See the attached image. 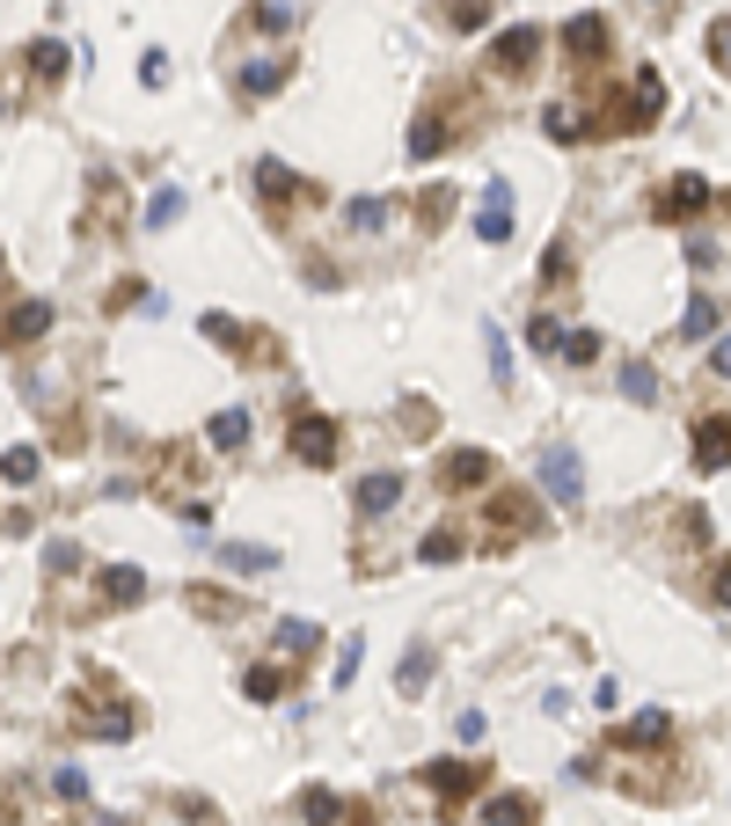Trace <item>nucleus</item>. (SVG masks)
I'll use <instances>...</instances> for the list:
<instances>
[{
  "label": "nucleus",
  "mask_w": 731,
  "mask_h": 826,
  "mask_svg": "<svg viewBox=\"0 0 731 826\" xmlns=\"http://www.w3.org/2000/svg\"><path fill=\"white\" fill-rule=\"evenodd\" d=\"M658 110H666V81H658V73L644 67V73L630 81V88H622V96H614L608 110H600V132H644V124H651Z\"/></svg>",
  "instance_id": "f257e3e1"
},
{
  "label": "nucleus",
  "mask_w": 731,
  "mask_h": 826,
  "mask_svg": "<svg viewBox=\"0 0 731 826\" xmlns=\"http://www.w3.org/2000/svg\"><path fill=\"white\" fill-rule=\"evenodd\" d=\"M535 476H541V490H549L556 505H578V498H585V468H578V454H571L563 439H549V446H541Z\"/></svg>",
  "instance_id": "f03ea898"
},
{
  "label": "nucleus",
  "mask_w": 731,
  "mask_h": 826,
  "mask_svg": "<svg viewBox=\"0 0 731 826\" xmlns=\"http://www.w3.org/2000/svg\"><path fill=\"white\" fill-rule=\"evenodd\" d=\"M286 446H292L308 468H329V462H337V424H329V417H315V410H300V417L286 424Z\"/></svg>",
  "instance_id": "7ed1b4c3"
},
{
  "label": "nucleus",
  "mask_w": 731,
  "mask_h": 826,
  "mask_svg": "<svg viewBox=\"0 0 731 826\" xmlns=\"http://www.w3.org/2000/svg\"><path fill=\"white\" fill-rule=\"evenodd\" d=\"M541 59V29L535 23H512L490 37V73H527Z\"/></svg>",
  "instance_id": "20e7f679"
},
{
  "label": "nucleus",
  "mask_w": 731,
  "mask_h": 826,
  "mask_svg": "<svg viewBox=\"0 0 731 826\" xmlns=\"http://www.w3.org/2000/svg\"><path fill=\"white\" fill-rule=\"evenodd\" d=\"M709 197H717V191H709V176H673V183L651 197V219H695Z\"/></svg>",
  "instance_id": "39448f33"
},
{
  "label": "nucleus",
  "mask_w": 731,
  "mask_h": 826,
  "mask_svg": "<svg viewBox=\"0 0 731 826\" xmlns=\"http://www.w3.org/2000/svg\"><path fill=\"white\" fill-rule=\"evenodd\" d=\"M51 322H59V308H51V300H15V308L0 315V344H15V351H23V344L45 337Z\"/></svg>",
  "instance_id": "423d86ee"
},
{
  "label": "nucleus",
  "mask_w": 731,
  "mask_h": 826,
  "mask_svg": "<svg viewBox=\"0 0 731 826\" xmlns=\"http://www.w3.org/2000/svg\"><path fill=\"white\" fill-rule=\"evenodd\" d=\"M424 776H432V790H439V804H446V812L483 790V768H476V761H424Z\"/></svg>",
  "instance_id": "0eeeda50"
},
{
  "label": "nucleus",
  "mask_w": 731,
  "mask_h": 826,
  "mask_svg": "<svg viewBox=\"0 0 731 826\" xmlns=\"http://www.w3.org/2000/svg\"><path fill=\"white\" fill-rule=\"evenodd\" d=\"M490 468H498V462H490L483 446H454V454L439 462V490H483Z\"/></svg>",
  "instance_id": "6e6552de"
},
{
  "label": "nucleus",
  "mask_w": 731,
  "mask_h": 826,
  "mask_svg": "<svg viewBox=\"0 0 731 826\" xmlns=\"http://www.w3.org/2000/svg\"><path fill=\"white\" fill-rule=\"evenodd\" d=\"M476 242H512V183H483V213H476Z\"/></svg>",
  "instance_id": "1a4fd4ad"
},
{
  "label": "nucleus",
  "mask_w": 731,
  "mask_h": 826,
  "mask_svg": "<svg viewBox=\"0 0 731 826\" xmlns=\"http://www.w3.org/2000/svg\"><path fill=\"white\" fill-rule=\"evenodd\" d=\"M490 519L505 527L498 541H512V535H541V512H535V498H527V490H505V498L490 505Z\"/></svg>",
  "instance_id": "9d476101"
},
{
  "label": "nucleus",
  "mask_w": 731,
  "mask_h": 826,
  "mask_svg": "<svg viewBox=\"0 0 731 826\" xmlns=\"http://www.w3.org/2000/svg\"><path fill=\"white\" fill-rule=\"evenodd\" d=\"M563 45H571L578 67H592V59L608 51V23H600V15H571V23H563Z\"/></svg>",
  "instance_id": "9b49d317"
},
{
  "label": "nucleus",
  "mask_w": 731,
  "mask_h": 826,
  "mask_svg": "<svg viewBox=\"0 0 731 826\" xmlns=\"http://www.w3.org/2000/svg\"><path fill=\"white\" fill-rule=\"evenodd\" d=\"M395 498H403V476H388V468H381V476H359V490H351V505H359L366 519H381Z\"/></svg>",
  "instance_id": "f8f14e48"
},
{
  "label": "nucleus",
  "mask_w": 731,
  "mask_h": 826,
  "mask_svg": "<svg viewBox=\"0 0 731 826\" xmlns=\"http://www.w3.org/2000/svg\"><path fill=\"white\" fill-rule=\"evenodd\" d=\"M256 191H264L271 205H286V197H308V183H300V176H292L278 154H264V161H256Z\"/></svg>",
  "instance_id": "ddd939ff"
},
{
  "label": "nucleus",
  "mask_w": 731,
  "mask_h": 826,
  "mask_svg": "<svg viewBox=\"0 0 731 826\" xmlns=\"http://www.w3.org/2000/svg\"><path fill=\"white\" fill-rule=\"evenodd\" d=\"M446 140H454V118H439V110H432V118L410 124V140H403V146H410V161H432V154H446Z\"/></svg>",
  "instance_id": "4468645a"
},
{
  "label": "nucleus",
  "mask_w": 731,
  "mask_h": 826,
  "mask_svg": "<svg viewBox=\"0 0 731 826\" xmlns=\"http://www.w3.org/2000/svg\"><path fill=\"white\" fill-rule=\"evenodd\" d=\"M535 812H541V804L527 798V790H505V798L483 804V826H535Z\"/></svg>",
  "instance_id": "2eb2a0df"
},
{
  "label": "nucleus",
  "mask_w": 731,
  "mask_h": 826,
  "mask_svg": "<svg viewBox=\"0 0 731 826\" xmlns=\"http://www.w3.org/2000/svg\"><path fill=\"white\" fill-rule=\"evenodd\" d=\"M695 462H703V476H724V417L717 410L695 424Z\"/></svg>",
  "instance_id": "dca6fc26"
},
{
  "label": "nucleus",
  "mask_w": 731,
  "mask_h": 826,
  "mask_svg": "<svg viewBox=\"0 0 731 826\" xmlns=\"http://www.w3.org/2000/svg\"><path fill=\"white\" fill-rule=\"evenodd\" d=\"M286 81H292L286 59H242V88H249V96H278Z\"/></svg>",
  "instance_id": "f3484780"
},
{
  "label": "nucleus",
  "mask_w": 731,
  "mask_h": 826,
  "mask_svg": "<svg viewBox=\"0 0 731 826\" xmlns=\"http://www.w3.org/2000/svg\"><path fill=\"white\" fill-rule=\"evenodd\" d=\"M300 819L308 826H344V798L322 790V782H308V790H300Z\"/></svg>",
  "instance_id": "a211bd4d"
},
{
  "label": "nucleus",
  "mask_w": 731,
  "mask_h": 826,
  "mask_svg": "<svg viewBox=\"0 0 731 826\" xmlns=\"http://www.w3.org/2000/svg\"><path fill=\"white\" fill-rule=\"evenodd\" d=\"M103 592H110L118 608H132V600H146V571L140 563H110V571H103Z\"/></svg>",
  "instance_id": "6ab92c4d"
},
{
  "label": "nucleus",
  "mask_w": 731,
  "mask_h": 826,
  "mask_svg": "<svg viewBox=\"0 0 731 826\" xmlns=\"http://www.w3.org/2000/svg\"><path fill=\"white\" fill-rule=\"evenodd\" d=\"M666 731H673V717H666V709H644V717H630L614 739H622V746H658Z\"/></svg>",
  "instance_id": "aec40b11"
},
{
  "label": "nucleus",
  "mask_w": 731,
  "mask_h": 826,
  "mask_svg": "<svg viewBox=\"0 0 731 826\" xmlns=\"http://www.w3.org/2000/svg\"><path fill=\"white\" fill-rule=\"evenodd\" d=\"M37 468H45V454H37V446H8V454H0V483H37Z\"/></svg>",
  "instance_id": "412c9836"
},
{
  "label": "nucleus",
  "mask_w": 731,
  "mask_h": 826,
  "mask_svg": "<svg viewBox=\"0 0 731 826\" xmlns=\"http://www.w3.org/2000/svg\"><path fill=\"white\" fill-rule=\"evenodd\" d=\"M219 563H227V571H278V549H256V541H227V549H219Z\"/></svg>",
  "instance_id": "4be33fe9"
},
{
  "label": "nucleus",
  "mask_w": 731,
  "mask_h": 826,
  "mask_svg": "<svg viewBox=\"0 0 731 826\" xmlns=\"http://www.w3.org/2000/svg\"><path fill=\"white\" fill-rule=\"evenodd\" d=\"M483 351H490V381H498V388H512V344H505V330H498V322H483Z\"/></svg>",
  "instance_id": "5701e85b"
},
{
  "label": "nucleus",
  "mask_w": 731,
  "mask_h": 826,
  "mask_svg": "<svg viewBox=\"0 0 731 826\" xmlns=\"http://www.w3.org/2000/svg\"><path fill=\"white\" fill-rule=\"evenodd\" d=\"M213 446H219V454L249 446V410H219V417H213Z\"/></svg>",
  "instance_id": "b1692460"
},
{
  "label": "nucleus",
  "mask_w": 731,
  "mask_h": 826,
  "mask_svg": "<svg viewBox=\"0 0 731 826\" xmlns=\"http://www.w3.org/2000/svg\"><path fill=\"white\" fill-rule=\"evenodd\" d=\"M344 227H359V235L388 227V197H351V205H344Z\"/></svg>",
  "instance_id": "393cba45"
},
{
  "label": "nucleus",
  "mask_w": 731,
  "mask_h": 826,
  "mask_svg": "<svg viewBox=\"0 0 731 826\" xmlns=\"http://www.w3.org/2000/svg\"><path fill=\"white\" fill-rule=\"evenodd\" d=\"M395 687H403V695H424V687H432V651L403 658V666H395Z\"/></svg>",
  "instance_id": "a878e982"
},
{
  "label": "nucleus",
  "mask_w": 731,
  "mask_h": 826,
  "mask_svg": "<svg viewBox=\"0 0 731 826\" xmlns=\"http://www.w3.org/2000/svg\"><path fill=\"white\" fill-rule=\"evenodd\" d=\"M462 556V535H454V527H432V535L417 541V563H454Z\"/></svg>",
  "instance_id": "bb28decb"
},
{
  "label": "nucleus",
  "mask_w": 731,
  "mask_h": 826,
  "mask_svg": "<svg viewBox=\"0 0 731 826\" xmlns=\"http://www.w3.org/2000/svg\"><path fill=\"white\" fill-rule=\"evenodd\" d=\"M29 67L45 73V81H59V73L73 67V51H67V45H51V37H37V45H29Z\"/></svg>",
  "instance_id": "cd10ccee"
},
{
  "label": "nucleus",
  "mask_w": 731,
  "mask_h": 826,
  "mask_svg": "<svg viewBox=\"0 0 731 826\" xmlns=\"http://www.w3.org/2000/svg\"><path fill=\"white\" fill-rule=\"evenodd\" d=\"M322 644V630L315 622H278V651H292V658H308Z\"/></svg>",
  "instance_id": "c85d7f7f"
},
{
  "label": "nucleus",
  "mask_w": 731,
  "mask_h": 826,
  "mask_svg": "<svg viewBox=\"0 0 731 826\" xmlns=\"http://www.w3.org/2000/svg\"><path fill=\"white\" fill-rule=\"evenodd\" d=\"M717 322H724V315H717V300H695V308L681 315V337L703 344V337H717Z\"/></svg>",
  "instance_id": "c756f323"
},
{
  "label": "nucleus",
  "mask_w": 731,
  "mask_h": 826,
  "mask_svg": "<svg viewBox=\"0 0 731 826\" xmlns=\"http://www.w3.org/2000/svg\"><path fill=\"white\" fill-rule=\"evenodd\" d=\"M176 219H183V191H154V205H146V227H176Z\"/></svg>",
  "instance_id": "7c9ffc66"
},
{
  "label": "nucleus",
  "mask_w": 731,
  "mask_h": 826,
  "mask_svg": "<svg viewBox=\"0 0 731 826\" xmlns=\"http://www.w3.org/2000/svg\"><path fill=\"white\" fill-rule=\"evenodd\" d=\"M446 23H454V29H483L490 23V0H446Z\"/></svg>",
  "instance_id": "2f4dec72"
},
{
  "label": "nucleus",
  "mask_w": 731,
  "mask_h": 826,
  "mask_svg": "<svg viewBox=\"0 0 731 826\" xmlns=\"http://www.w3.org/2000/svg\"><path fill=\"white\" fill-rule=\"evenodd\" d=\"M563 359L592 366V359H600V337H592V330H563Z\"/></svg>",
  "instance_id": "473e14b6"
},
{
  "label": "nucleus",
  "mask_w": 731,
  "mask_h": 826,
  "mask_svg": "<svg viewBox=\"0 0 731 826\" xmlns=\"http://www.w3.org/2000/svg\"><path fill=\"white\" fill-rule=\"evenodd\" d=\"M622 395H630V403H651L658 373H651V366H622Z\"/></svg>",
  "instance_id": "72a5a7b5"
},
{
  "label": "nucleus",
  "mask_w": 731,
  "mask_h": 826,
  "mask_svg": "<svg viewBox=\"0 0 731 826\" xmlns=\"http://www.w3.org/2000/svg\"><path fill=\"white\" fill-rule=\"evenodd\" d=\"M527 344H535V351H563V322L556 315H535V322H527Z\"/></svg>",
  "instance_id": "f704fd0d"
},
{
  "label": "nucleus",
  "mask_w": 731,
  "mask_h": 826,
  "mask_svg": "<svg viewBox=\"0 0 731 826\" xmlns=\"http://www.w3.org/2000/svg\"><path fill=\"white\" fill-rule=\"evenodd\" d=\"M242 695H249V703H278V673H271V666H256V673L242 681Z\"/></svg>",
  "instance_id": "c9c22d12"
},
{
  "label": "nucleus",
  "mask_w": 731,
  "mask_h": 826,
  "mask_svg": "<svg viewBox=\"0 0 731 826\" xmlns=\"http://www.w3.org/2000/svg\"><path fill=\"white\" fill-rule=\"evenodd\" d=\"M403 432H410V439H432V432H439L432 403H410V410H403Z\"/></svg>",
  "instance_id": "e433bc0d"
},
{
  "label": "nucleus",
  "mask_w": 731,
  "mask_h": 826,
  "mask_svg": "<svg viewBox=\"0 0 731 826\" xmlns=\"http://www.w3.org/2000/svg\"><path fill=\"white\" fill-rule=\"evenodd\" d=\"M51 790H59V798H88V776H81V768H51Z\"/></svg>",
  "instance_id": "4c0bfd02"
},
{
  "label": "nucleus",
  "mask_w": 731,
  "mask_h": 826,
  "mask_svg": "<svg viewBox=\"0 0 731 826\" xmlns=\"http://www.w3.org/2000/svg\"><path fill=\"white\" fill-rule=\"evenodd\" d=\"M292 15H300V8H286V0H256V23L264 29H292Z\"/></svg>",
  "instance_id": "58836bf2"
},
{
  "label": "nucleus",
  "mask_w": 731,
  "mask_h": 826,
  "mask_svg": "<svg viewBox=\"0 0 731 826\" xmlns=\"http://www.w3.org/2000/svg\"><path fill=\"white\" fill-rule=\"evenodd\" d=\"M45 571H59V578H67V571H81V549H73V541H51V549H45Z\"/></svg>",
  "instance_id": "ea45409f"
},
{
  "label": "nucleus",
  "mask_w": 731,
  "mask_h": 826,
  "mask_svg": "<svg viewBox=\"0 0 731 826\" xmlns=\"http://www.w3.org/2000/svg\"><path fill=\"white\" fill-rule=\"evenodd\" d=\"M549 140H578V110H571V103L549 110Z\"/></svg>",
  "instance_id": "a19ab883"
},
{
  "label": "nucleus",
  "mask_w": 731,
  "mask_h": 826,
  "mask_svg": "<svg viewBox=\"0 0 731 826\" xmlns=\"http://www.w3.org/2000/svg\"><path fill=\"white\" fill-rule=\"evenodd\" d=\"M724 59H731V23L717 15V23H709V67H724Z\"/></svg>",
  "instance_id": "79ce46f5"
},
{
  "label": "nucleus",
  "mask_w": 731,
  "mask_h": 826,
  "mask_svg": "<svg viewBox=\"0 0 731 826\" xmlns=\"http://www.w3.org/2000/svg\"><path fill=\"white\" fill-rule=\"evenodd\" d=\"M140 81H146V88H161V81H169V51H146V59H140Z\"/></svg>",
  "instance_id": "37998d69"
},
{
  "label": "nucleus",
  "mask_w": 731,
  "mask_h": 826,
  "mask_svg": "<svg viewBox=\"0 0 731 826\" xmlns=\"http://www.w3.org/2000/svg\"><path fill=\"white\" fill-rule=\"evenodd\" d=\"M454 739L476 746V739H483V709H462V717H454Z\"/></svg>",
  "instance_id": "c03bdc74"
},
{
  "label": "nucleus",
  "mask_w": 731,
  "mask_h": 826,
  "mask_svg": "<svg viewBox=\"0 0 731 826\" xmlns=\"http://www.w3.org/2000/svg\"><path fill=\"white\" fill-rule=\"evenodd\" d=\"M446 213H454V191H424V227H439Z\"/></svg>",
  "instance_id": "a18cd8bd"
}]
</instances>
